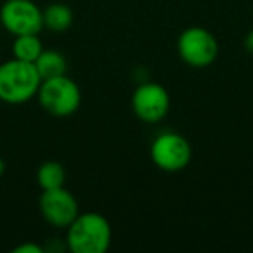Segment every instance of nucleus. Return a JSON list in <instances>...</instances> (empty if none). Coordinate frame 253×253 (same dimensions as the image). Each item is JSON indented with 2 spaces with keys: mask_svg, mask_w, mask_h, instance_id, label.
<instances>
[{
  "mask_svg": "<svg viewBox=\"0 0 253 253\" xmlns=\"http://www.w3.org/2000/svg\"><path fill=\"white\" fill-rule=\"evenodd\" d=\"M111 225L108 218L95 211L78 213L68 225L66 248L73 253H104L111 245Z\"/></svg>",
  "mask_w": 253,
  "mask_h": 253,
  "instance_id": "obj_1",
  "label": "nucleus"
},
{
  "mask_svg": "<svg viewBox=\"0 0 253 253\" xmlns=\"http://www.w3.org/2000/svg\"><path fill=\"white\" fill-rule=\"evenodd\" d=\"M42 84L35 64L11 59L0 64V101L7 104H25L35 97Z\"/></svg>",
  "mask_w": 253,
  "mask_h": 253,
  "instance_id": "obj_2",
  "label": "nucleus"
},
{
  "mask_svg": "<svg viewBox=\"0 0 253 253\" xmlns=\"http://www.w3.org/2000/svg\"><path fill=\"white\" fill-rule=\"evenodd\" d=\"M39 102L49 115L57 118H66L77 113L82 102V92L77 82L61 75L56 78H49L40 84L37 92Z\"/></svg>",
  "mask_w": 253,
  "mask_h": 253,
  "instance_id": "obj_3",
  "label": "nucleus"
},
{
  "mask_svg": "<svg viewBox=\"0 0 253 253\" xmlns=\"http://www.w3.org/2000/svg\"><path fill=\"white\" fill-rule=\"evenodd\" d=\"M177 50L186 64L193 68H207L217 59L218 42L210 30L193 26L180 33Z\"/></svg>",
  "mask_w": 253,
  "mask_h": 253,
  "instance_id": "obj_4",
  "label": "nucleus"
},
{
  "mask_svg": "<svg viewBox=\"0 0 253 253\" xmlns=\"http://www.w3.org/2000/svg\"><path fill=\"white\" fill-rule=\"evenodd\" d=\"M0 21L11 35H39L43 28V11L33 0H7L0 9Z\"/></svg>",
  "mask_w": 253,
  "mask_h": 253,
  "instance_id": "obj_5",
  "label": "nucleus"
},
{
  "mask_svg": "<svg viewBox=\"0 0 253 253\" xmlns=\"http://www.w3.org/2000/svg\"><path fill=\"white\" fill-rule=\"evenodd\" d=\"M191 156L189 141L175 132H163L151 144V160L163 172H180L189 165Z\"/></svg>",
  "mask_w": 253,
  "mask_h": 253,
  "instance_id": "obj_6",
  "label": "nucleus"
},
{
  "mask_svg": "<svg viewBox=\"0 0 253 253\" xmlns=\"http://www.w3.org/2000/svg\"><path fill=\"white\" fill-rule=\"evenodd\" d=\"M132 109L135 116L146 123H158L169 115L170 95L167 88L155 82L141 84L132 95Z\"/></svg>",
  "mask_w": 253,
  "mask_h": 253,
  "instance_id": "obj_7",
  "label": "nucleus"
},
{
  "mask_svg": "<svg viewBox=\"0 0 253 253\" xmlns=\"http://www.w3.org/2000/svg\"><path fill=\"white\" fill-rule=\"evenodd\" d=\"M39 208L43 220L57 229H68V225L78 217V203L70 191L63 187L42 191Z\"/></svg>",
  "mask_w": 253,
  "mask_h": 253,
  "instance_id": "obj_8",
  "label": "nucleus"
},
{
  "mask_svg": "<svg viewBox=\"0 0 253 253\" xmlns=\"http://www.w3.org/2000/svg\"><path fill=\"white\" fill-rule=\"evenodd\" d=\"M73 25V11L63 2H52L43 9V26L54 33L66 32Z\"/></svg>",
  "mask_w": 253,
  "mask_h": 253,
  "instance_id": "obj_9",
  "label": "nucleus"
},
{
  "mask_svg": "<svg viewBox=\"0 0 253 253\" xmlns=\"http://www.w3.org/2000/svg\"><path fill=\"white\" fill-rule=\"evenodd\" d=\"M33 64H35L42 82L49 80V78L61 77V75H66L68 70L66 57L61 52H57V50H43Z\"/></svg>",
  "mask_w": 253,
  "mask_h": 253,
  "instance_id": "obj_10",
  "label": "nucleus"
},
{
  "mask_svg": "<svg viewBox=\"0 0 253 253\" xmlns=\"http://www.w3.org/2000/svg\"><path fill=\"white\" fill-rule=\"evenodd\" d=\"M64 180H66L64 167L57 162H45L43 165L39 167V170H37V182H39V186L42 191L63 187Z\"/></svg>",
  "mask_w": 253,
  "mask_h": 253,
  "instance_id": "obj_11",
  "label": "nucleus"
},
{
  "mask_svg": "<svg viewBox=\"0 0 253 253\" xmlns=\"http://www.w3.org/2000/svg\"><path fill=\"white\" fill-rule=\"evenodd\" d=\"M43 52L42 40L39 35H19L16 37L12 43V54L16 59L26 61V63H35L39 56Z\"/></svg>",
  "mask_w": 253,
  "mask_h": 253,
  "instance_id": "obj_12",
  "label": "nucleus"
},
{
  "mask_svg": "<svg viewBox=\"0 0 253 253\" xmlns=\"http://www.w3.org/2000/svg\"><path fill=\"white\" fill-rule=\"evenodd\" d=\"M12 252L14 253H43V248L35 245V243H23V245L16 246Z\"/></svg>",
  "mask_w": 253,
  "mask_h": 253,
  "instance_id": "obj_13",
  "label": "nucleus"
},
{
  "mask_svg": "<svg viewBox=\"0 0 253 253\" xmlns=\"http://www.w3.org/2000/svg\"><path fill=\"white\" fill-rule=\"evenodd\" d=\"M245 49H246V52L252 54V56H253V30L248 33V35H246V39H245Z\"/></svg>",
  "mask_w": 253,
  "mask_h": 253,
  "instance_id": "obj_14",
  "label": "nucleus"
},
{
  "mask_svg": "<svg viewBox=\"0 0 253 253\" xmlns=\"http://www.w3.org/2000/svg\"><path fill=\"white\" fill-rule=\"evenodd\" d=\"M4 173H5V162L2 158H0V177L4 175Z\"/></svg>",
  "mask_w": 253,
  "mask_h": 253,
  "instance_id": "obj_15",
  "label": "nucleus"
}]
</instances>
